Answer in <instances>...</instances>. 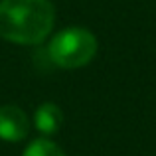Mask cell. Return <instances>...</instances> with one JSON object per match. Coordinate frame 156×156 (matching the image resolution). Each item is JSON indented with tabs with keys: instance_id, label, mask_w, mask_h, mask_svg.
<instances>
[{
	"instance_id": "obj_1",
	"label": "cell",
	"mask_w": 156,
	"mask_h": 156,
	"mask_svg": "<svg viewBox=\"0 0 156 156\" xmlns=\"http://www.w3.org/2000/svg\"><path fill=\"white\" fill-rule=\"evenodd\" d=\"M55 12L50 0H0V38L34 46L50 36Z\"/></svg>"
},
{
	"instance_id": "obj_2",
	"label": "cell",
	"mask_w": 156,
	"mask_h": 156,
	"mask_svg": "<svg viewBox=\"0 0 156 156\" xmlns=\"http://www.w3.org/2000/svg\"><path fill=\"white\" fill-rule=\"evenodd\" d=\"M50 57L57 67L77 69L87 65L97 53V40L85 28H67L50 42Z\"/></svg>"
},
{
	"instance_id": "obj_3",
	"label": "cell",
	"mask_w": 156,
	"mask_h": 156,
	"mask_svg": "<svg viewBox=\"0 0 156 156\" xmlns=\"http://www.w3.org/2000/svg\"><path fill=\"white\" fill-rule=\"evenodd\" d=\"M30 133L28 115L16 105L0 107V138L8 142H20Z\"/></svg>"
},
{
	"instance_id": "obj_4",
	"label": "cell",
	"mask_w": 156,
	"mask_h": 156,
	"mask_svg": "<svg viewBox=\"0 0 156 156\" xmlns=\"http://www.w3.org/2000/svg\"><path fill=\"white\" fill-rule=\"evenodd\" d=\"M34 122H36V129L44 134H53L59 130L61 122H63V115H61L59 107L53 105V103H44L38 107L34 115Z\"/></svg>"
},
{
	"instance_id": "obj_5",
	"label": "cell",
	"mask_w": 156,
	"mask_h": 156,
	"mask_svg": "<svg viewBox=\"0 0 156 156\" xmlns=\"http://www.w3.org/2000/svg\"><path fill=\"white\" fill-rule=\"evenodd\" d=\"M24 156H65V152L50 138H36L26 146Z\"/></svg>"
}]
</instances>
